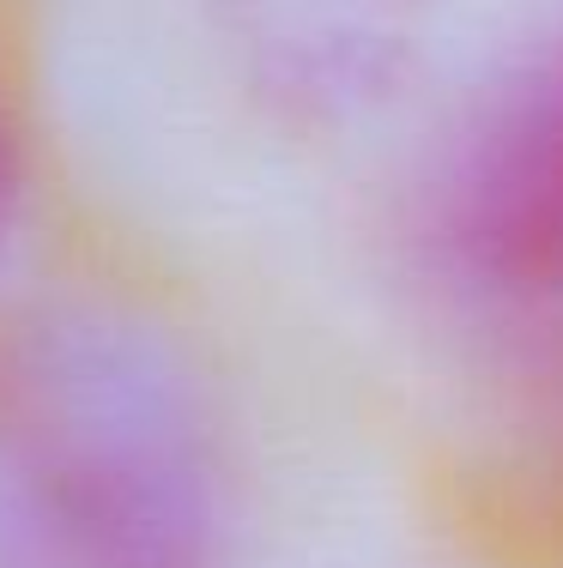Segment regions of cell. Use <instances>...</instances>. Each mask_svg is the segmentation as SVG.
Segmentation results:
<instances>
[{
  "label": "cell",
  "mask_w": 563,
  "mask_h": 568,
  "mask_svg": "<svg viewBox=\"0 0 563 568\" xmlns=\"http://www.w3.org/2000/svg\"><path fill=\"white\" fill-rule=\"evenodd\" d=\"M24 466L91 568H212L219 484L182 412L133 357L61 345L24 382Z\"/></svg>",
  "instance_id": "cell-1"
},
{
  "label": "cell",
  "mask_w": 563,
  "mask_h": 568,
  "mask_svg": "<svg viewBox=\"0 0 563 568\" xmlns=\"http://www.w3.org/2000/svg\"><path fill=\"white\" fill-rule=\"evenodd\" d=\"M436 273L563 412V31L466 121L431 200Z\"/></svg>",
  "instance_id": "cell-2"
},
{
  "label": "cell",
  "mask_w": 563,
  "mask_h": 568,
  "mask_svg": "<svg viewBox=\"0 0 563 568\" xmlns=\"http://www.w3.org/2000/svg\"><path fill=\"white\" fill-rule=\"evenodd\" d=\"M19 182H24L19 128H12L7 103H0V242H7V230H12V212H19Z\"/></svg>",
  "instance_id": "cell-3"
}]
</instances>
